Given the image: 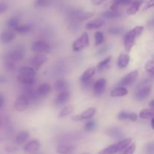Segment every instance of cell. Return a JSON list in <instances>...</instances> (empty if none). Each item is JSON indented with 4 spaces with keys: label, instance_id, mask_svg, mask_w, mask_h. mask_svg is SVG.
I'll list each match as a JSON object with an SVG mask.
<instances>
[{
    "label": "cell",
    "instance_id": "6da1fadb",
    "mask_svg": "<svg viewBox=\"0 0 154 154\" xmlns=\"http://www.w3.org/2000/svg\"><path fill=\"white\" fill-rule=\"evenodd\" d=\"M144 27L142 26H138L128 32L124 36V48L127 52H130L132 48L135 45V39L139 37L143 33Z\"/></svg>",
    "mask_w": 154,
    "mask_h": 154
},
{
    "label": "cell",
    "instance_id": "7a4b0ae2",
    "mask_svg": "<svg viewBox=\"0 0 154 154\" xmlns=\"http://www.w3.org/2000/svg\"><path fill=\"white\" fill-rule=\"evenodd\" d=\"M132 138H123L116 144L108 146L106 148H104L103 150L99 151L98 154H116L120 153L127 146H129L132 143Z\"/></svg>",
    "mask_w": 154,
    "mask_h": 154
},
{
    "label": "cell",
    "instance_id": "3957f363",
    "mask_svg": "<svg viewBox=\"0 0 154 154\" xmlns=\"http://www.w3.org/2000/svg\"><path fill=\"white\" fill-rule=\"evenodd\" d=\"M24 57V51L20 48H17L12 51H9L5 55V61L11 62V63H17V62L21 61Z\"/></svg>",
    "mask_w": 154,
    "mask_h": 154
},
{
    "label": "cell",
    "instance_id": "277c9868",
    "mask_svg": "<svg viewBox=\"0 0 154 154\" xmlns=\"http://www.w3.org/2000/svg\"><path fill=\"white\" fill-rule=\"evenodd\" d=\"M89 44H90V38H89L88 34L87 32H84L77 40L75 41L72 45V48L74 51L78 52L87 48L89 46Z\"/></svg>",
    "mask_w": 154,
    "mask_h": 154
},
{
    "label": "cell",
    "instance_id": "5b68a950",
    "mask_svg": "<svg viewBox=\"0 0 154 154\" xmlns=\"http://www.w3.org/2000/svg\"><path fill=\"white\" fill-rule=\"evenodd\" d=\"M31 50L35 53L44 54V53H49L51 50V47L46 41L39 40L36 41L32 45Z\"/></svg>",
    "mask_w": 154,
    "mask_h": 154
},
{
    "label": "cell",
    "instance_id": "8992f818",
    "mask_svg": "<svg viewBox=\"0 0 154 154\" xmlns=\"http://www.w3.org/2000/svg\"><path fill=\"white\" fill-rule=\"evenodd\" d=\"M29 104V101L28 100L26 96L24 94L20 95L15 101L14 104V108L18 112H23L28 108Z\"/></svg>",
    "mask_w": 154,
    "mask_h": 154
},
{
    "label": "cell",
    "instance_id": "52a82bcc",
    "mask_svg": "<svg viewBox=\"0 0 154 154\" xmlns=\"http://www.w3.org/2000/svg\"><path fill=\"white\" fill-rule=\"evenodd\" d=\"M150 93H151V87H150V85L139 87L138 91L135 93V98L136 100L141 102V101L145 100L147 98H148L149 96L150 95Z\"/></svg>",
    "mask_w": 154,
    "mask_h": 154
},
{
    "label": "cell",
    "instance_id": "ba28073f",
    "mask_svg": "<svg viewBox=\"0 0 154 154\" xmlns=\"http://www.w3.org/2000/svg\"><path fill=\"white\" fill-rule=\"evenodd\" d=\"M106 134L110 138L114 140H118V141L123 139L125 136L123 129L120 127H117V126H113V127L109 128L106 131Z\"/></svg>",
    "mask_w": 154,
    "mask_h": 154
},
{
    "label": "cell",
    "instance_id": "9c48e42d",
    "mask_svg": "<svg viewBox=\"0 0 154 154\" xmlns=\"http://www.w3.org/2000/svg\"><path fill=\"white\" fill-rule=\"evenodd\" d=\"M81 137V134L79 132H71L59 136L57 138V141L60 143H69L73 141H78Z\"/></svg>",
    "mask_w": 154,
    "mask_h": 154
},
{
    "label": "cell",
    "instance_id": "30bf717a",
    "mask_svg": "<svg viewBox=\"0 0 154 154\" xmlns=\"http://www.w3.org/2000/svg\"><path fill=\"white\" fill-rule=\"evenodd\" d=\"M47 60H48V57H46V55L43 54H38L32 58L30 64H31L32 67H33L37 71L46 63Z\"/></svg>",
    "mask_w": 154,
    "mask_h": 154
},
{
    "label": "cell",
    "instance_id": "8fae6325",
    "mask_svg": "<svg viewBox=\"0 0 154 154\" xmlns=\"http://www.w3.org/2000/svg\"><path fill=\"white\" fill-rule=\"evenodd\" d=\"M138 76V70H134L132 72H129L126 75H125L121 81H120V85L122 87L124 86H129L131 84H133L135 81H136L137 78Z\"/></svg>",
    "mask_w": 154,
    "mask_h": 154
},
{
    "label": "cell",
    "instance_id": "7c38bea8",
    "mask_svg": "<svg viewBox=\"0 0 154 154\" xmlns=\"http://www.w3.org/2000/svg\"><path fill=\"white\" fill-rule=\"evenodd\" d=\"M96 113V109L95 108H90L88 109L85 110L84 111H83L81 114L77 116H74L72 117V120H75V121H81L83 120H88V119L92 118L93 116L95 115V114Z\"/></svg>",
    "mask_w": 154,
    "mask_h": 154
},
{
    "label": "cell",
    "instance_id": "4fadbf2b",
    "mask_svg": "<svg viewBox=\"0 0 154 154\" xmlns=\"http://www.w3.org/2000/svg\"><path fill=\"white\" fill-rule=\"evenodd\" d=\"M107 85V81L105 78H100L96 81L95 84L93 85V91L96 96H99V95L102 94L103 92L105 91V87Z\"/></svg>",
    "mask_w": 154,
    "mask_h": 154
},
{
    "label": "cell",
    "instance_id": "5bb4252c",
    "mask_svg": "<svg viewBox=\"0 0 154 154\" xmlns=\"http://www.w3.org/2000/svg\"><path fill=\"white\" fill-rule=\"evenodd\" d=\"M75 147L69 143H61L57 147V152L59 154H74Z\"/></svg>",
    "mask_w": 154,
    "mask_h": 154
},
{
    "label": "cell",
    "instance_id": "9a60e30c",
    "mask_svg": "<svg viewBox=\"0 0 154 154\" xmlns=\"http://www.w3.org/2000/svg\"><path fill=\"white\" fill-rule=\"evenodd\" d=\"M95 74H96V69H95V68H89L81 76L80 81L83 84H88V83H90L91 81V79L94 76Z\"/></svg>",
    "mask_w": 154,
    "mask_h": 154
},
{
    "label": "cell",
    "instance_id": "2e32d148",
    "mask_svg": "<svg viewBox=\"0 0 154 154\" xmlns=\"http://www.w3.org/2000/svg\"><path fill=\"white\" fill-rule=\"evenodd\" d=\"M17 81L21 84L27 86H32L35 83V76H30V75H20L17 76Z\"/></svg>",
    "mask_w": 154,
    "mask_h": 154
},
{
    "label": "cell",
    "instance_id": "e0dca14e",
    "mask_svg": "<svg viewBox=\"0 0 154 154\" xmlns=\"http://www.w3.org/2000/svg\"><path fill=\"white\" fill-rule=\"evenodd\" d=\"M144 0H135L130 3V6L128 8L126 13L128 15H134L140 10Z\"/></svg>",
    "mask_w": 154,
    "mask_h": 154
},
{
    "label": "cell",
    "instance_id": "ac0fdd59",
    "mask_svg": "<svg viewBox=\"0 0 154 154\" xmlns=\"http://www.w3.org/2000/svg\"><path fill=\"white\" fill-rule=\"evenodd\" d=\"M69 99H70V93H69V92H68L66 90V91L60 92L56 96L54 102H55V104L57 105H63L64 104H66L69 101Z\"/></svg>",
    "mask_w": 154,
    "mask_h": 154
},
{
    "label": "cell",
    "instance_id": "d6986e66",
    "mask_svg": "<svg viewBox=\"0 0 154 154\" xmlns=\"http://www.w3.org/2000/svg\"><path fill=\"white\" fill-rule=\"evenodd\" d=\"M117 119L119 120H130L135 122L138 120V115L133 112H127V111H120L117 115Z\"/></svg>",
    "mask_w": 154,
    "mask_h": 154
},
{
    "label": "cell",
    "instance_id": "ffe728a7",
    "mask_svg": "<svg viewBox=\"0 0 154 154\" xmlns=\"http://www.w3.org/2000/svg\"><path fill=\"white\" fill-rule=\"evenodd\" d=\"M40 147V143L37 140H32L29 141L23 147V150L26 153H35L37 151Z\"/></svg>",
    "mask_w": 154,
    "mask_h": 154
},
{
    "label": "cell",
    "instance_id": "44dd1931",
    "mask_svg": "<svg viewBox=\"0 0 154 154\" xmlns=\"http://www.w3.org/2000/svg\"><path fill=\"white\" fill-rule=\"evenodd\" d=\"M51 85L48 83H44L38 86L37 90H36V93L38 97H45L47 95H48V93L51 92Z\"/></svg>",
    "mask_w": 154,
    "mask_h": 154
},
{
    "label": "cell",
    "instance_id": "7402d4cb",
    "mask_svg": "<svg viewBox=\"0 0 154 154\" xmlns=\"http://www.w3.org/2000/svg\"><path fill=\"white\" fill-rule=\"evenodd\" d=\"M122 15V13L118 11V9H110L109 11L103 12L102 14V16L104 18L106 19H117V18L120 17Z\"/></svg>",
    "mask_w": 154,
    "mask_h": 154
},
{
    "label": "cell",
    "instance_id": "603a6c76",
    "mask_svg": "<svg viewBox=\"0 0 154 154\" xmlns=\"http://www.w3.org/2000/svg\"><path fill=\"white\" fill-rule=\"evenodd\" d=\"M15 34L12 32H3L0 34V42L2 44H8L15 38Z\"/></svg>",
    "mask_w": 154,
    "mask_h": 154
},
{
    "label": "cell",
    "instance_id": "cb8c5ba5",
    "mask_svg": "<svg viewBox=\"0 0 154 154\" xmlns=\"http://www.w3.org/2000/svg\"><path fill=\"white\" fill-rule=\"evenodd\" d=\"M104 24H105V21L103 20L96 19L87 23L86 25V29L89 30L96 29H99L103 26Z\"/></svg>",
    "mask_w": 154,
    "mask_h": 154
},
{
    "label": "cell",
    "instance_id": "d4e9b609",
    "mask_svg": "<svg viewBox=\"0 0 154 154\" xmlns=\"http://www.w3.org/2000/svg\"><path fill=\"white\" fill-rule=\"evenodd\" d=\"M129 60H130V57L127 54H124L122 53L118 57V61H117V66L120 69H125L129 65Z\"/></svg>",
    "mask_w": 154,
    "mask_h": 154
},
{
    "label": "cell",
    "instance_id": "484cf974",
    "mask_svg": "<svg viewBox=\"0 0 154 154\" xmlns=\"http://www.w3.org/2000/svg\"><path fill=\"white\" fill-rule=\"evenodd\" d=\"M128 94V90L124 87H119L114 89L111 92L110 95L111 97H123Z\"/></svg>",
    "mask_w": 154,
    "mask_h": 154
},
{
    "label": "cell",
    "instance_id": "4316f807",
    "mask_svg": "<svg viewBox=\"0 0 154 154\" xmlns=\"http://www.w3.org/2000/svg\"><path fill=\"white\" fill-rule=\"evenodd\" d=\"M19 74L20 75H30V76H36L37 75V71L33 67L30 66H22L18 69Z\"/></svg>",
    "mask_w": 154,
    "mask_h": 154
},
{
    "label": "cell",
    "instance_id": "83f0119b",
    "mask_svg": "<svg viewBox=\"0 0 154 154\" xmlns=\"http://www.w3.org/2000/svg\"><path fill=\"white\" fill-rule=\"evenodd\" d=\"M29 138V133L26 131H22L17 135L16 138H15V142L17 144H22L24 142H26Z\"/></svg>",
    "mask_w": 154,
    "mask_h": 154
},
{
    "label": "cell",
    "instance_id": "f1b7e54d",
    "mask_svg": "<svg viewBox=\"0 0 154 154\" xmlns=\"http://www.w3.org/2000/svg\"><path fill=\"white\" fill-rule=\"evenodd\" d=\"M68 88H69V84L64 80H58L54 84V89L56 91L60 92V93L63 91H66Z\"/></svg>",
    "mask_w": 154,
    "mask_h": 154
},
{
    "label": "cell",
    "instance_id": "f546056e",
    "mask_svg": "<svg viewBox=\"0 0 154 154\" xmlns=\"http://www.w3.org/2000/svg\"><path fill=\"white\" fill-rule=\"evenodd\" d=\"M154 116V111L152 108L150 109H143L139 112L138 117L141 119H144V120H150Z\"/></svg>",
    "mask_w": 154,
    "mask_h": 154
},
{
    "label": "cell",
    "instance_id": "4dcf8cb0",
    "mask_svg": "<svg viewBox=\"0 0 154 154\" xmlns=\"http://www.w3.org/2000/svg\"><path fill=\"white\" fill-rule=\"evenodd\" d=\"M74 110H75V107L73 105L65 107L61 110V111L59 114V117L60 118H65V117H69V115H71L74 112Z\"/></svg>",
    "mask_w": 154,
    "mask_h": 154
},
{
    "label": "cell",
    "instance_id": "1f68e13d",
    "mask_svg": "<svg viewBox=\"0 0 154 154\" xmlns=\"http://www.w3.org/2000/svg\"><path fill=\"white\" fill-rule=\"evenodd\" d=\"M132 0H114L111 6V9H118L120 6L130 5Z\"/></svg>",
    "mask_w": 154,
    "mask_h": 154
},
{
    "label": "cell",
    "instance_id": "d6a6232c",
    "mask_svg": "<svg viewBox=\"0 0 154 154\" xmlns=\"http://www.w3.org/2000/svg\"><path fill=\"white\" fill-rule=\"evenodd\" d=\"M32 29V26L29 24H23V25H18L17 26L15 27L14 30L17 33L20 34H25V33L29 32Z\"/></svg>",
    "mask_w": 154,
    "mask_h": 154
},
{
    "label": "cell",
    "instance_id": "836d02e7",
    "mask_svg": "<svg viewBox=\"0 0 154 154\" xmlns=\"http://www.w3.org/2000/svg\"><path fill=\"white\" fill-rule=\"evenodd\" d=\"M111 61V57H108L105 59V60H102L100 63L98 64L97 66V69L99 72H102V71L105 70L107 67L108 66L109 63Z\"/></svg>",
    "mask_w": 154,
    "mask_h": 154
},
{
    "label": "cell",
    "instance_id": "e575fe53",
    "mask_svg": "<svg viewBox=\"0 0 154 154\" xmlns=\"http://www.w3.org/2000/svg\"><path fill=\"white\" fill-rule=\"evenodd\" d=\"M20 25V19L17 17H12L10 19H8L7 22V26L8 28L14 29L15 27L17 26Z\"/></svg>",
    "mask_w": 154,
    "mask_h": 154
},
{
    "label": "cell",
    "instance_id": "d590c367",
    "mask_svg": "<svg viewBox=\"0 0 154 154\" xmlns=\"http://www.w3.org/2000/svg\"><path fill=\"white\" fill-rule=\"evenodd\" d=\"M104 40H105V36L103 32L99 31L95 33V44L96 46L102 45L104 42Z\"/></svg>",
    "mask_w": 154,
    "mask_h": 154
},
{
    "label": "cell",
    "instance_id": "8d00e7d4",
    "mask_svg": "<svg viewBox=\"0 0 154 154\" xmlns=\"http://www.w3.org/2000/svg\"><path fill=\"white\" fill-rule=\"evenodd\" d=\"M51 4V2L49 0H36L34 3V6L38 8H45Z\"/></svg>",
    "mask_w": 154,
    "mask_h": 154
},
{
    "label": "cell",
    "instance_id": "74e56055",
    "mask_svg": "<svg viewBox=\"0 0 154 154\" xmlns=\"http://www.w3.org/2000/svg\"><path fill=\"white\" fill-rule=\"evenodd\" d=\"M135 149H136V146L134 143H132V144H130L129 146H127L126 148L123 149L120 154H134Z\"/></svg>",
    "mask_w": 154,
    "mask_h": 154
},
{
    "label": "cell",
    "instance_id": "f35d334b",
    "mask_svg": "<svg viewBox=\"0 0 154 154\" xmlns=\"http://www.w3.org/2000/svg\"><path fill=\"white\" fill-rule=\"evenodd\" d=\"M96 123L94 120H89L88 122H87L84 126V129L87 132H91L93 129L96 128Z\"/></svg>",
    "mask_w": 154,
    "mask_h": 154
},
{
    "label": "cell",
    "instance_id": "ab89813d",
    "mask_svg": "<svg viewBox=\"0 0 154 154\" xmlns=\"http://www.w3.org/2000/svg\"><path fill=\"white\" fill-rule=\"evenodd\" d=\"M145 70L150 74L153 75L154 72V62L153 60H149L146 63Z\"/></svg>",
    "mask_w": 154,
    "mask_h": 154
},
{
    "label": "cell",
    "instance_id": "60d3db41",
    "mask_svg": "<svg viewBox=\"0 0 154 154\" xmlns=\"http://www.w3.org/2000/svg\"><path fill=\"white\" fill-rule=\"evenodd\" d=\"M110 34L114 35H118L123 33V28H120V27H111L108 30Z\"/></svg>",
    "mask_w": 154,
    "mask_h": 154
},
{
    "label": "cell",
    "instance_id": "b9f144b4",
    "mask_svg": "<svg viewBox=\"0 0 154 154\" xmlns=\"http://www.w3.org/2000/svg\"><path fill=\"white\" fill-rule=\"evenodd\" d=\"M145 153L146 154H153L154 153V144L153 142H149L145 146Z\"/></svg>",
    "mask_w": 154,
    "mask_h": 154
},
{
    "label": "cell",
    "instance_id": "7bdbcfd3",
    "mask_svg": "<svg viewBox=\"0 0 154 154\" xmlns=\"http://www.w3.org/2000/svg\"><path fill=\"white\" fill-rule=\"evenodd\" d=\"M17 147L15 145H12V144H9V145H6L5 147V150L7 153H13L17 151Z\"/></svg>",
    "mask_w": 154,
    "mask_h": 154
},
{
    "label": "cell",
    "instance_id": "ee69618b",
    "mask_svg": "<svg viewBox=\"0 0 154 154\" xmlns=\"http://www.w3.org/2000/svg\"><path fill=\"white\" fill-rule=\"evenodd\" d=\"M108 50H109V47H108V46L103 47V48H100V49H99V51H98L97 52H96V56H102V55H103V54H105V53L108 52Z\"/></svg>",
    "mask_w": 154,
    "mask_h": 154
},
{
    "label": "cell",
    "instance_id": "f6af8a7d",
    "mask_svg": "<svg viewBox=\"0 0 154 154\" xmlns=\"http://www.w3.org/2000/svg\"><path fill=\"white\" fill-rule=\"evenodd\" d=\"M8 5L6 4V3H0V14H3L4 12H5L6 11L8 10Z\"/></svg>",
    "mask_w": 154,
    "mask_h": 154
},
{
    "label": "cell",
    "instance_id": "bcb514c9",
    "mask_svg": "<svg viewBox=\"0 0 154 154\" xmlns=\"http://www.w3.org/2000/svg\"><path fill=\"white\" fill-rule=\"evenodd\" d=\"M154 5V0H150V1H148V2L147 3V5H145V6H144V10L146 11V10H148V9H150L151 8H153Z\"/></svg>",
    "mask_w": 154,
    "mask_h": 154
},
{
    "label": "cell",
    "instance_id": "7dc6e473",
    "mask_svg": "<svg viewBox=\"0 0 154 154\" xmlns=\"http://www.w3.org/2000/svg\"><path fill=\"white\" fill-rule=\"evenodd\" d=\"M105 0H91V3L94 5H99L104 2Z\"/></svg>",
    "mask_w": 154,
    "mask_h": 154
},
{
    "label": "cell",
    "instance_id": "c3c4849f",
    "mask_svg": "<svg viewBox=\"0 0 154 154\" xmlns=\"http://www.w3.org/2000/svg\"><path fill=\"white\" fill-rule=\"evenodd\" d=\"M5 104V99H4V96L0 93V109L3 107Z\"/></svg>",
    "mask_w": 154,
    "mask_h": 154
},
{
    "label": "cell",
    "instance_id": "681fc988",
    "mask_svg": "<svg viewBox=\"0 0 154 154\" xmlns=\"http://www.w3.org/2000/svg\"><path fill=\"white\" fill-rule=\"evenodd\" d=\"M7 82V78L4 75H0V84H5Z\"/></svg>",
    "mask_w": 154,
    "mask_h": 154
},
{
    "label": "cell",
    "instance_id": "f907efd6",
    "mask_svg": "<svg viewBox=\"0 0 154 154\" xmlns=\"http://www.w3.org/2000/svg\"><path fill=\"white\" fill-rule=\"evenodd\" d=\"M4 120H3L2 117L1 115H0V129H2L3 128V126H4Z\"/></svg>",
    "mask_w": 154,
    "mask_h": 154
},
{
    "label": "cell",
    "instance_id": "816d5d0a",
    "mask_svg": "<svg viewBox=\"0 0 154 154\" xmlns=\"http://www.w3.org/2000/svg\"><path fill=\"white\" fill-rule=\"evenodd\" d=\"M150 107L152 108V109L153 108V107H154V100H151V102H150Z\"/></svg>",
    "mask_w": 154,
    "mask_h": 154
},
{
    "label": "cell",
    "instance_id": "f5cc1de1",
    "mask_svg": "<svg viewBox=\"0 0 154 154\" xmlns=\"http://www.w3.org/2000/svg\"><path fill=\"white\" fill-rule=\"evenodd\" d=\"M153 123H154V118H153V117H152V118H151V127H152V129H153V128H154Z\"/></svg>",
    "mask_w": 154,
    "mask_h": 154
},
{
    "label": "cell",
    "instance_id": "db71d44e",
    "mask_svg": "<svg viewBox=\"0 0 154 154\" xmlns=\"http://www.w3.org/2000/svg\"><path fill=\"white\" fill-rule=\"evenodd\" d=\"M2 141H3V137L2 136V135H0V142H2Z\"/></svg>",
    "mask_w": 154,
    "mask_h": 154
}]
</instances>
